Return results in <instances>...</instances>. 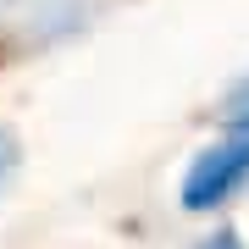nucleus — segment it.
Instances as JSON below:
<instances>
[{"mask_svg": "<svg viewBox=\"0 0 249 249\" xmlns=\"http://www.w3.org/2000/svg\"><path fill=\"white\" fill-rule=\"evenodd\" d=\"M6 172H11V139L0 133V178H6Z\"/></svg>", "mask_w": 249, "mask_h": 249, "instance_id": "obj_2", "label": "nucleus"}, {"mask_svg": "<svg viewBox=\"0 0 249 249\" xmlns=\"http://www.w3.org/2000/svg\"><path fill=\"white\" fill-rule=\"evenodd\" d=\"M127 0H0V72L83 39Z\"/></svg>", "mask_w": 249, "mask_h": 249, "instance_id": "obj_1", "label": "nucleus"}]
</instances>
